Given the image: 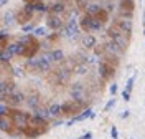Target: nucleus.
<instances>
[{"mask_svg":"<svg viewBox=\"0 0 145 139\" xmlns=\"http://www.w3.org/2000/svg\"><path fill=\"white\" fill-rule=\"evenodd\" d=\"M10 113H12V123L17 126L18 129L27 128L31 123V114H28V113H22V111H17V109H13Z\"/></svg>","mask_w":145,"mask_h":139,"instance_id":"1","label":"nucleus"},{"mask_svg":"<svg viewBox=\"0 0 145 139\" xmlns=\"http://www.w3.org/2000/svg\"><path fill=\"white\" fill-rule=\"evenodd\" d=\"M46 129H48V126L45 124H33V123H30L27 128H23V134L27 136L28 139H35L38 136H41V134H45Z\"/></svg>","mask_w":145,"mask_h":139,"instance_id":"2","label":"nucleus"},{"mask_svg":"<svg viewBox=\"0 0 145 139\" xmlns=\"http://www.w3.org/2000/svg\"><path fill=\"white\" fill-rule=\"evenodd\" d=\"M78 33H79V28H78V20H76V17H71V18L68 20L66 27H64V35L72 40V38H78Z\"/></svg>","mask_w":145,"mask_h":139,"instance_id":"3","label":"nucleus"},{"mask_svg":"<svg viewBox=\"0 0 145 139\" xmlns=\"http://www.w3.org/2000/svg\"><path fill=\"white\" fill-rule=\"evenodd\" d=\"M109 37H110V40H114L119 46H122L124 50L127 48V40L124 37V32L120 28H110L109 30Z\"/></svg>","mask_w":145,"mask_h":139,"instance_id":"4","label":"nucleus"},{"mask_svg":"<svg viewBox=\"0 0 145 139\" xmlns=\"http://www.w3.org/2000/svg\"><path fill=\"white\" fill-rule=\"evenodd\" d=\"M104 50H106L110 56H116V58H120V56L124 55V51H125V50H124L122 46H119L114 40H110L107 45H106V48H104Z\"/></svg>","mask_w":145,"mask_h":139,"instance_id":"5","label":"nucleus"},{"mask_svg":"<svg viewBox=\"0 0 145 139\" xmlns=\"http://www.w3.org/2000/svg\"><path fill=\"white\" fill-rule=\"evenodd\" d=\"M23 101H27V96L20 91H13L8 96V106H20Z\"/></svg>","mask_w":145,"mask_h":139,"instance_id":"6","label":"nucleus"},{"mask_svg":"<svg viewBox=\"0 0 145 139\" xmlns=\"http://www.w3.org/2000/svg\"><path fill=\"white\" fill-rule=\"evenodd\" d=\"M46 25H48V28H51V30H58V28L63 27V22L59 18V15L50 13L48 15V20H46Z\"/></svg>","mask_w":145,"mask_h":139,"instance_id":"7","label":"nucleus"},{"mask_svg":"<svg viewBox=\"0 0 145 139\" xmlns=\"http://www.w3.org/2000/svg\"><path fill=\"white\" fill-rule=\"evenodd\" d=\"M99 73H101V76H102L104 80H109V78L114 74V66L110 65V63L102 61V63L99 65Z\"/></svg>","mask_w":145,"mask_h":139,"instance_id":"8","label":"nucleus"},{"mask_svg":"<svg viewBox=\"0 0 145 139\" xmlns=\"http://www.w3.org/2000/svg\"><path fill=\"white\" fill-rule=\"evenodd\" d=\"M96 114L92 113V109L91 108H88L86 111H82L81 114H78V116H74L71 121H68V126H71V124H74V123H78V121H84V119H88V118H94Z\"/></svg>","mask_w":145,"mask_h":139,"instance_id":"9","label":"nucleus"},{"mask_svg":"<svg viewBox=\"0 0 145 139\" xmlns=\"http://www.w3.org/2000/svg\"><path fill=\"white\" fill-rule=\"evenodd\" d=\"M117 28H120L124 33H130V32H132V20L130 18H119L117 20Z\"/></svg>","mask_w":145,"mask_h":139,"instance_id":"10","label":"nucleus"},{"mask_svg":"<svg viewBox=\"0 0 145 139\" xmlns=\"http://www.w3.org/2000/svg\"><path fill=\"white\" fill-rule=\"evenodd\" d=\"M82 94H84V88H82V84H79V83L72 84V88H71L72 99H82Z\"/></svg>","mask_w":145,"mask_h":139,"instance_id":"11","label":"nucleus"},{"mask_svg":"<svg viewBox=\"0 0 145 139\" xmlns=\"http://www.w3.org/2000/svg\"><path fill=\"white\" fill-rule=\"evenodd\" d=\"M92 18H94V15H89V13H86V15H84V17L79 20V23H81V28H82V30H86V32H91Z\"/></svg>","mask_w":145,"mask_h":139,"instance_id":"12","label":"nucleus"},{"mask_svg":"<svg viewBox=\"0 0 145 139\" xmlns=\"http://www.w3.org/2000/svg\"><path fill=\"white\" fill-rule=\"evenodd\" d=\"M64 10H66V7H64L63 2H56V3H53V5L50 7V13H54V15H61Z\"/></svg>","mask_w":145,"mask_h":139,"instance_id":"13","label":"nucleus"},{"mask_svg":"<svg viewBox=\"0 0 145 139\" xmlns=\"http://www.w3.org/2000/svg\"><path fill=\"white\" fill-rule=\"evenodd\" d=\"M28 104V108H31V109H36L38 108V104H40V99H38V94H30L27 98V101H25Z\"/></svg>","mask_w":145,"mask_h":139,"instance_id":"14","label":"nucleus"},{"mask_svg":"<svg viewBox=\"0 0 145 139\" xmlns=\"http://www.w3.org/2000/svg\"><path fill=\"white\" fill-rule=\"evenodd\" d=\"M86 13L96 17L97 13H101V5H97V3H88L86 5Z\"/></svg>","mask_w":145,"mask_h":139,"instance_id":"15","label":"nucleus"},{"mask_svg":"<svg viewBox=\"0 0 145 139\" xmlns=\"http://www.w3.org/2000/svg\"><path fill=\"white\" fill-rule=\"evenodd\" d=\"M82 45L86 46V48H92V46L96 45V38L92 37V35H86V37L82 38Z\"/></svg>","mask_w":145,"mask_h":139,"instance_id":"16","label":"nucleus"},{"mask_svg":"<svg viewBox=\"0 0 145 139\" xmlns=\"http://www.w3.org/2000/svg\"><path fill=\"white\" fill-rule=\"evenodd\" d=\"M33 114H36V116H40V118H43V119H50V118H53L51 116V113H50V109H35V113Z\"/></svg>","mask_w":145,"mask_h":139,"instance_id":"17","label":"nucleus"},{"mask_svg":"<svg viewBox=\"0 0 145 139\" xmlns=\"http://www.w3.org/2000/svg\"><path fill=\"white\" fill-rule=\"evenodd\" d=\"M50 113H51V116H53V118H58V116L63 113V111H61V104H56V103L51 104V106H50Z\"/></svg>","mask_w":145,"mask_h":139,"instance_id":"18","label":"nucleus"},{"mask_svg":"<svg viewBox=\"0 0 145 139\" xmlns=\"http://www.w3.org/2000/svg\"><path fill=\"white\" fill-rule=\"evenodd\" d=\"M51 56H53V61H58V63L64 60L63 50H53V51H51Z\"/></svg>","mask_w":145,"mask_h":139,"instance_id":"19","label":"nucleus"},{"mask_svg":"<svg viewBox=\"0 0 145 139\" xmlns=\"http://www.w3.org/2000/svg\"><path fill=\"white\" fill-rule=\"evenodd\" d=\"M102 23H104L102 20L94 17V18H92V25H91V32H99L101 28H102Z\"/></svg>","mask_w":145,"mask_h":139,"instance_id":"20","label":"nucleus"},{"mask_svg":"<svg viewBox=\"0 0 145 139\" xmlns=\"http://www.w3.org/2000/svg\"><path fill=\"white\" fill-rule=\"evenodd\" d=\"M33 5H35V10H36V12H40V13H45V12H48V10H50L45 3H43V2H40V0H36Z\"/></svg>","mask_w":145,"mask_h":139,"instance_id":"21","label":"nucleus"},{"mask_svg":"<svg viewBox=\"0 0 145 139\" xmlns=\"http://www.w3.org/2000/svg\"><path fill=\"white\" fill-rule=\"evenodd\" d=\"M10 123H12V119H7V116H2V121H0L2 131H10Z\"/></svg>","mask_w":145,"mask_h":139,"instance_id":"22","label":"nucleus"},{"mask_svg":"<svg viewBox=\"0 0 145 139\" xmlns=\"http://www.w3.org/2000/svg\"><path fill=\"white\" fill-rule=\"evenodd\" d=\"M13 20H15V17H13V13H12V12H8V13H5V15H3V23H5V25H12V23H13Z\"/></svg>","mask_w":145,"mask_h":139,"instance_id":"23","label":"nucleus"},{"mask_svg":"<svg viewBox=\"0 0 145 139\" xmlns=\"http://www.w3.org/2000/svg\"><path fill=\"white\" fill-rule=\"evenodd\" d=\"M12 56H13V55L10 53L8 50H7V48H3V50H2V63H7Z\"/></svg>","mask_w":145,"mask_h":139,"instance_id":"24","label":"nucleus"},{"mask_svg":"<svg viewBox=\"0 0 145 139\" xmlns=\"http://www.w3.org/2000/svg\"><path fill=\"white\" fill-rule=\"evenodd\" d=\"M46 35V28L45 27H36L33 32V37H45Z\"/></svg>","mask_w":145,"mask_h":139,"instance_id":"25","label":"nucleus"},{"mask_svg":"<svg viewBox=\"0 0 145 139\" xmlns=\"http://www.w3.org/2000/svg\"><path fill=\"white\" fill-rule=\"evenodd\" d=\"M135 78H137V74L130 76V78L127 80V84H125V90H127V91H132V88H134V83H135Z\"/></svg>","mask_w":145,"mask_h":139,"instance_id":"26","label":"nucleus"},{"mask_svg":"<svg viewBox=\"0 0 145 139\" xmlns=\"http://www.w3.org/2000/svg\"><path fill=\"white\" fill-rule=\"evenodd\" d=\"M7 50H8L12 55H18V43H10V45H7Z\"/></svg>","mask_w":145,"mask_h":139,"instance_id":"27","label":"nucleus"},{"mask_svg":"<svg viewBox=\"0 0 145 139\" xmlns=\"http://www.w3.org/2000/svg\"><path fill=\"white\" fill-rule=\"evenodd\" d=\"M114 106H116V98H114V99H109V103L106 104V106H104V111H106V113L110 111V109H112Z\"/></svg>","mask_w":145,"mask_h":139,"instance_id":"28","label":"nucleus"},{"mask_svg":"<svg viewBox=\"0 0 145 139\" xmlns=\"http://www.w3.org/2000/svg\"><path fill=\"white\" fill-rule=\"evenodd\" d=\"M110 138H112V139H119V131H117L116 126H112V128H110Z\"/></svg>","mask_w":145,"mask_h":139,"instance_id":"29","label":"nucleus"},{"mask_svg":"<svg viewBox=\"0 0 145 139\" xmlns=\"http://www.w3.org/2000/svg\"><path fill=\"white\" fill-rule=\"evenodd\" d=\"M22 32H23V33H28V32H35V25H25V27H22Z\"/></svg>","mask_w":145,"mask_h":139,"instance_id":"30","label":"nucleus"},{"mask_svg":"<svg viewBox=\"0 0 145 139\" xmlns=\"http://www.w3.org/2000/svg\"><path fill=\"white\" fill-rule=\"evenodd\" d=\"M7 111H8V109H7V104H5V101H2V106H0V114H2V116H7Z\"/></svg>","mask_w":145,"mask_h":139,"instance_id":"31","label":"nucleus"},{"mask_svg":"<svg viewBox=\"0 0 145 139\" xmlns=\"http://www.w3.org/2000/svg\"><path fill=\"white\" fill-rule=\"evenodd\" d=\"M122 98H124V101H129V99H130V91L124 90V93H122Z\"/></svg>","mask_w":145,"mask_h":139,"instance_id":"32","label":"nucleus"},{"mask_svg":"<svg viewBox=\"0 0 145 139\" xmlns=\"http://www.w3.org/2000/svg\"><path fill=\"white\" fill-rule=\"evenodd\" d=\"M117 84L114 83V84H110V88H109V91H110V94H116V93H117Z\"/></svg>","mask_w":145,"mask_h":139,"instance_id":"33","label":"nucleus"},{"mask_svg":"<svg viewBox=\"0 0 145 139\" xmlns=\"http://www.w3.org/2000/svg\"><path fill=\"white\" fill-rule=\"evenodd\" d=\"M0 37H2V42H5V38H7V28H2V32H0Z\"/></svg>","mask_w":145,"mask_h":139,"instance_id":"34","label":"nucleus"},{"mask_svg":"<svg viewBox=\"0 0 145 139\" xmlns=\"http://www.w3.org/2000/svg\"><path fill=\"white\" fill-rule=\"evenodd\" d=\"M129 114H130V111H129V109H125V111H122L120 118H122V119H125V118H129Z\"/></svg>","mask_w":145,"mask_h":139,"instance_id":"35","label":"nucleus"},{"mask_svg":"<svg viewBox=\"0 0 145 139\" xmlns=\"http://www.w3.org/2000/svg\"><path fill=\"white\" fill-rule=\"evenodd\" d=\"M86 73V66H79L78 68V74H84Z\"/></svg>","mask_w":145,"mask_h":139,"instance_id":"36","label":"nucleus"},{"mask_svg":"<svg viewBox=\"0 0 145 139\" xmlns=\"http://www.w3.org/2000/svg\"><path fill=\"white\" fill-rule=\"evenodd\" d=\"M91 138H92V132H86V134H84V136H81L79 139H91Z\"/></svg>","mask_w":145,"mask_h":139,"instance_id":"37","label":"nucleus"},{"mask_svg":"<svg viewBox=\"0 0 145 139\" xmlns=\"http://www.w3.org/2000/svg\"><path fill=\"white\" fill-rule=\"evenodd\" d=\"M0 3H2V7H5V5L8 3V0H0Z\"/></svg>","mask_w":145,"mask_h":139,"instance_id":"38","label":"nucleus"},{"mask_svg":"<svg viewBox=\"0 0 145 139\" xmlns=\"http://www.w3.org/2000/svg\"><path fill=\"white\" fill-rule=\"evenodd\" d=\"M40 2H43V0H40Z\"/></svg>","mask_w":145,"mask_h":139,"instance_id":"39","label":"nucleus"},{"mask_svg":"<svg viewBox=\"0 0 145 139\" xmlns=\"http://www.w3.org/2000/svg\"><path fill=\"white\" fill-rule=\"evenodd\" d=\"M130 139H134V138H130Z\"/></svg>","mask_w":145,"mask_h":139,"instance_id":"40","label":"nucleus"},{"mask_svg":"<svg viewBox=\"0 0 145 139\" xmlns=\"http://www.w3.org/2000/svg\"><path fill=\"white\" fill-rule=\"evenodd\" d=\"M144 35H145V32H144Z\"/></svg>","mask_w":145,"mask_h":139,"instance_id":"41","label":"nucleus"}]
</instances>
